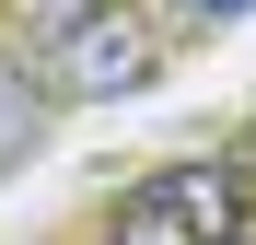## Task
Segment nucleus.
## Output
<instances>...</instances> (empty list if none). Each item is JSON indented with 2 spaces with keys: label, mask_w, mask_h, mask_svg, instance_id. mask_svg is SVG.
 Wrapping results in <instances>:
<instances>
[{
  "label": "nucleus",
  "mask_w": 256,
  "mask_h": 245,
  "mask_svg": "<svg viewBox=\"0 0 256 245\" xmlns=\"http://www.w3.org/2000/svg\"><path fill=\"white\" fill-rule=\"evenodd\" d=\"M163 59V24L140 12V0H94V12H70L47 35V59H35V82H47V105H116L140 94Z\"/></svg>",
  "instance_id": "nucleus-1"
},
{
  "label": "nucleus",
  "mask_w": 256,
  "mask_h": 245,
  "mask_svg": "<svg viewBox=\"0 0 256 245\" xmlns=\"http://www.w3.org/2000/svg\"><path fill=\"white\" fill-rule=\"evenodd\" d=\"M244 152H210V163H175V175H140L116 198V233L140 245H233L244 233Z\"/></svg>",
  "instance_id": "nucleus-2"
},
{
  "label": "nucleus",
  "mask_w": 256,
  "mask_h": 245,
  "mask_svg": "<svg viewBox=\"0 0 256 245\" xmlns=\"http://www.w3.org/2000/svg\"><path fill=\"white\" fill-rule=\"evenodd\" d=\"M47 117H58L47 82H35L24 59H0V175H24V163L47 152Z\"/></svg>",
  "instance_id": "nucleus-3"
},
{
  "label": "nucleus",
  "mask_w": 256,
  "mask_h": 245,
  "mask_svg": "<svg viewBox=\"0 0 256 245\" xmlns=\"http://www.w3.org/2000/svg\"><path fill=\"white\" fill-rule=\"evenodd\" d=\"M244 12H256V0H186L175 24H186V35H210V24H244Z\"/></svg>",
  "instance_id": "nucleus-4"
},
{
  "label": "nucleus",
  "mask_w": 256,
  "mask_h": 245,
  "mask_svg": "<svg viewBox=\"0 0 256 245\" xmlns=\"http://www.w3.org/2000/svg\"><path fill=\"white\" fill-rule=\"evenodd\" d=\"M140 12H152V24H175V12H186V0H140Z\"/></svg>",
  "instance_id": "nucleus-5"
},
{
  "label": "nucleus",
  "mask_w": 256,
  "mask_h": 245,
  "mask_svg": "<svg viewBox=\"0 0 256 245\" xmlns=\"http://www.w3.org/2000/svg\"><path fill=\"white\" fill-rule=\"evenodd\" d=\"M244 175H256V129H244Z\"/></svg>",
  "instance_id": "nucleus-6"
},
{
  "label": "nucleus",
  "mask_w": 256,
  "mask_h": 245,
  "mask_svg": "<svg viewBox=\"0 0 256 245\" xmlns=\"http://www.w3.org/2000/svg\"><path fill=\"white\" fill-rule=\"evenodd\" d=\"M116 245H140V233H116Z\"/></svg>",
  "instance_id": "nucleus-7"
}]
</instances>
